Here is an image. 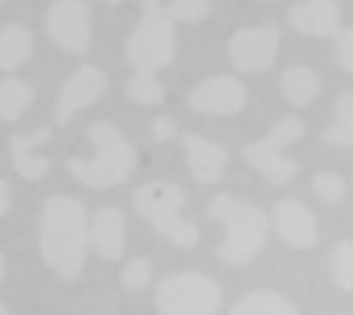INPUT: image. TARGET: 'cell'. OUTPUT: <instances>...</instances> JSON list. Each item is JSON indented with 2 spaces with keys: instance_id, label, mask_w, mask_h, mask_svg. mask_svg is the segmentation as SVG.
I'll use <instances>...</instances> for the list:
<instances>
[{
  "instance_id": "d6986e66",
  "label": "cell",
  "mask_w": 353,
  "mask_h": 315,
  "mask_svg": "<svg viewBox=\"0 0 353 315\" xmlns=\"http://www.w3.org/2000/svg\"><path fill=\"white\" fill-rule=\"evenodd\" d=\"M281 87H283L285 99L292 105L302 107L319 95L321 83H319L316 72L310 70L308 66H292L283 72Z\"/></svg>"
},
{
  "instance_id": "1f68e13d",
  "label": "cell",
  "mask_w": 353,
  "mask_h": 315,
  "mask_svg": "<svg viewBox=\"0 0 353 315\" xmlns=\"http://www.w3.org/2000/svg\"><path fill=\"white\" fill-rule=\"evenodd\" d=\"M0 315H10V312L6 309V305H2V303H0Z\"/></svg>"
},
{
  "instance_id": "83f0119b",
  "label": "cell",
  "mask_w": 353,
  "mask_h": 315,
  "mask_svg": "<svg viewBox=\"0 0 353 315\" xmlns=\"http://www.w3.org/2000/svg\"><path fill=\"white\" fill-rule=\"evenodd\" d=\"M337 58L341 66L352 72L353 70V33L352 29H339L337 33Z\"/></svg>"
},
{
  "instance_id": "4316f807",
  "label": "cell",
  "mask_w": 353,
  "mask_h": 315,
  "mask_svg": "<svg viewBox=\"0 0 353 315\" xmlns=\"http://www.w3.org/2000/svg\"><path fill=\"white\" fill-rule=\"evenodd\" d=\"M151 279H153V268H151V262L147 258H134V260H130L124 266L122 274H120V281L130 291H143V289H147L149 283H151Z\"/></svg>"
},
{
  "instance_id": "4dcf8cb0",
  "label": "cell",
  "mask_w": 353,
  "mask_h": 315,
  "mask_svg": "<svg viewBox=\"0 0 353 315\" xmlns=\"http://www.w3.org/2000/svg\"><path fill=\"white\" fill-rule=\"evenodd\" d=\"M4 272H6V264H4V258H2V254H0V283H2V279H4Z\"/></svg>"
},
{
  "instance_id": "f1b7e54d",
  "label": "cell",
  "mask_w": 353,
  "mask_h": 315,
  "mask_svg": "<svg viewBox=\"0 0 353 315\" xmlns=\"http://www.w3.org/2000/svg\"><path fill=\"white\" fill-rule=\"evenodd\" d=\"M174 134H176V124H174L170 118L159 116V118L153 122V138H155L157 142H165V140H170Z\"/></svg>"
},
{
  "instance_id": "7a4b0ae2",
  "label": "cell",
  "mask_w": 353,
  "mask_h": 315,
  "mask_svg": "<svg viewBox=\"0 0 353 315\" xmlns=\"http://www.w3.org/2000/svg\"><path fill=\"white\" fill-rule=\"evenodd\" d=\"M87 136L95 149V155L91 159H68L66 167L70 175L91 190H110L124 184L130 177L137 161V153L126 136L105 122L91 124Z\"/></svg>"
},
{
  "instance_id": "603a6c76",
  "label": "cell",
  "mask_w": 353,
  "mask_h": 315,
  "mask_svg": "<svg viewBox=\"0 0 353 315\" xmlns=\"http://www.w3.org/2000/svg\"><path fill=\"white\" fill-rule=\"evenodd\" d=\"M306 134V126L304 122L298 118V116H288L283 120H279L269 132L267 136L263 138L269 146L277 149V151H283L285 146L298 142L302 136Z\"/></svg>"
},
{
  "instance_id": "5b68a950",
  "label": "cell",
  "mask_w": 353,
  "mask_h": 315,
  "mask_svg": "<svg viewBox=\"0 0 353 315\" xmlns=\"http://www.w3.org/2000/svg\"><path fill=\"white\" fill-rule=\"evenodd\" d=\"M223 303L217 281L199 272H178L159 281L155 307L159 315H215Z\"/></svg>"
},
{
  "instance_id": "e0dca14e",
  "label": "cell",
  "mask_w": 353,
  "mask_h": 315,
  "mask_svg": "<svg viewBox=\"0 0 353 315\" xmlns=\"http://www.w3.org/2000/svg\"><path fill=\"white\" fill-rule=\"evenodd\" d=\"M33 52V39L27 29L19 25H8L0 31V68L17 70L21 68Z\"/></svg>"
},
{
  "instance_id": "5bb4252c",
  "label": "cell",
  "mask_w": 353,
  "mask_h": 315,
  "mask_svg": "<svg viewBox=\"0 0 353 315\" xmlns=\"http://www.w3.org/2000/svg\"><path fill=\"white\" fill-rule=\"evenodd\" d=\"M91 241L101 260H108V262L120 260L124 254V241H126L124 215L114 206L101 208L93 219Z\"/></svg>"
},
{
  "instance_id": "7402d4cb",
  "label": "cell",
  "mask_w": 353,
  "mask_h": 315,
  "mask_svg": "<svg viewBox=\"0 0 353 315\" xmlns=\"http://www.w3.org/2000/svg\"><path fill=\"white\" fill-rule=\"evenodd\" d=\"M126 95L141 105H159L163 101V87L153 74L137 72L126 85Z\"/></svg>"
},
{
  "instance_id": "7c38bea8",
  "label": "cell",
  "mask_w": 353,
  "mask_h": 315,
  "mask_svg": "<svg viewBox=\"0 0 353 315\" xmlns=\"http://www.w3.org/2000/svg\"><path fill=\"white\" fill-rule=\"evenodd\" d=\"M186 161L190 167V173L201 184H217L228 167V153L219 144L199 136V134H186L182 138Z\"/></svg>"
},
{
  "instance_id": "8992f818",
  "label": "cell",
  "mask_w": 353,
  "mask_h": 315,
  "mask_svg": "<svg viewBox=\"0 0 353 315\" xmlns=\"http://www.w3.org/2000/svg\"><path fill=\"white\" fill-rule=\"evenodd\" d=\"M176 52V35L172 21L159 0H143V19L132 31L126 54L139 72H155L168 66Z\"/></svg>"
},
{
  "instance_id": "f546056e",
  "label": "cell",
  "mask_w": 353,
  "mask_h": 315,
  "mask_svg": "<svg viewBox=\"0 0 353 315\" xmlns=\"http://www.w3.org/2000/svg\"><path fill=\"white\" fill-rule=\"evenodd\" d=\"M10 208V188L6 182L0 180V217H4Z\"/></svg>"
},
{
  "instance_id": "cb8c5ba5",
  "label": "cell",
  "mask_w": 353,
  "mask_h": 315,
  "mask_svg": "<svg viewBox=\"0 0 353 315\" xmlns=\"http://www.w3.org/2000/svg\"><path fill=\"white\" fill-rule=\"evenodd\" d=\"M331 268L337 287L353 291V246L352 241H339L331 254Z\"/></svg>"
},
{
  "instance_id": "836d02e7",
  "label": "cell",
  "mask_w": 353,
  "mask_h": 315,
  "mask_svg": "<svg viewBox=\"0 0 353 315\" xmlns=\"http://www.w3.org/2000/svg\"><path fill=\"white\" fill-rule=\"evenodd\" d=\"M0 2H2V0H0Z\"/></svg>"
},
{
  "instance_id": "8fae6325",
  "label": "cell",
  "mask_w": 353,
  "mask_h": 315,
  "mask_svg": "<svg viewBox=\"0 0 353 315\" xmlns=\"http://www.w3.org/2000/svg\"><path fill=\"white\" fill-rule=\"evenodd\" d=\"M273 225L283 243L294 250H310L319 243L316 217L298 200H281L275 206Z\"/></svg>"
},
{
  "instance_id": "30bf717a",
  "label": "cell",
  "mask_w": 353,
  "mask_h": 315,
  "mask_svg": "<svg viewBox=\"0 0 353 315\" xmlns=\"http://www.w3.org/2000/svg\"><path fill=\"white\" fill-rule=\"evenodd\" d=\"M105 74L97 66H81L60 89L56 105H54V118L58 124H66L72 113L79 109L89 107L97 101L101 91L105 89Z\"/></svg>"
},
{
  "instance_id": "2e32d148",
  "label": "cell",
  "mask_w": 353,
  "mask_h": 315,
  "mask_svg": "<svg viewBox=\"0 0 353 315\" xmlns=\"http://www.w3.org/2000/svg\"><path fill=\"white\" fill-rule=\"evenodd\" d=\"M50 136H52V134H50L48 128H39V130H35L33 134H27V136H23V134L10 136L12 165H14V169H17V173H19L21 177H25V180H29V182H37V180H41V177L48 173V169H50L48 159L35 155L33 151H35L39 144L48 142Z\"/></svg>"
},
{
  "instance_id": "d4e9b609",
  "label": "cell",
  "mask_w": 353,
  "mask_h": 315,
  "mask_svg": "<svg viewBox=\"0 0 353 315\" xmlns=\"http://www.w3.org/2000/svg\"><path fill=\"white\" fill-rule=\"evenodd\" d=\"M312 188L319 200L327 204H339L347 196V182L339 173H333V171L316 173L312 180Z\"/></svg>"
},
{
  "instance_id": "d6a6232c",
  "label": "cell",
  "mask_w": 353,
  "mask_h": 315,
  "mask_svg": "<svg viewBox=\"0 0 353 315\" xmlns=\"http://www.w3.org/2000/svg\"><path fill=\"white\" fill-rule=\"evenodd\" d=\"M108 2H118V0H108Z\"/></svg>"
},
{
  "instance_id": "ba28073f",
  "label": "cell",
  "mask_w": 353,
  "mask_h": 315,
  "mask_svg": "<svg viewBox=\"0 0 353 315\" xmlns=\"http://www.w3.org/2000/svg\"><path fill=\"white\" fill-rule=\"evenodd\" d=\"M279 50V33L273 27L238 31L230 41V56L238 70L261 72L269 68Z\"/></svg>"
},
{
  "instance_id": "484cf974",
  "label": "cell",
  "mask_w": 353,
  "mask_h": 315,
  "mask_svg": "<svg viewBox=\"0 0 353 315\" xmlns=\"http://www.w3.org/2000/svg\"><path fill=\"white\" fill-rule=\"evenodd\" d=\"M211 2L209 0H172L165 10L168 19H176L182 23H201L209 14Z\"/></svg>"
},
{
  "instance_id": "9a60e30c",
  "label": "cell",
  "mask_w": 353,
  "mask_h": 315,
  "mask_svg": "<svg viewBox=\"0 0 353 315\" xmlns=\"http://www.w3.org/2000/svg\"><path fill=\"white\" fill-rule=\"evenodd\" d=\"M242 155L250 167H254L265 180H269L271 184H277V186L290 184L300 171V167L292 159H288L281 151L269 146L265 140L248 142L242 149Z\"/></svg>"
},
{
  "instance_id": "44dd1931",
  "label": "cell",
  "mask_w": 353,
  "mask_h": 315,
  "mask_svg": "<svg viewBox=\"0 0 353 315\" xmlns=\"http://www.w3.org/2000/svg\"><path fill=\"white\" fill-rule=\"evenodd\" d=\"M327 144L333 146H352L353 144V95L345 91L335 103V122L323 134Z\"/></svg>"
},
{
  "instance_id": "9c48e42d",
  "label": "cell",
  "mask_w": 353,
  "mask_h": 315,
  "mask_svg": "<svg viewBox=\"0 0 353 315\" xmlns=\"http://www.w3.org/2000/svg\"><path fill=\"white\" fill-rule=\"evenodd\" d=\"M188 103L201 113L230 116L246 105V89L234 76H213L192 89Z\"/></svg>"
},
{
  "instance_id": "3957f363",
  "label": "cell",
  "mask_w": 353,
  "mask_h": 315,
  "mask_svg": "<svg viewBox=\"0 0 353 315\" xmlns=\"http://www.w3.org/2000/svg\"><path fill=\"white\" fill-rule=\"evenodd\" d=\"M209 215L225 227V239L215 252L219 262L242 266L259 256L269 235V219L259 206L230 194H217Z\"/></svg>"
},
{
  "instance_id": "ffe728a7",
  "label": "cell",
  "mask_w": 353,
  "mask_h": 315,
  "mask_svg": "<svg viewBox=\"0 0 353 315\" xmlns=\"http://www.w3.org/2000/svg\"><path fill=\"white\" fill-rule=\"evenodd\" d=\"M35 93L33 89L19 78H6L0 83V120L14 122L31 105Z\"/></svg>"
},
{
  "instance_id": "ac0fdd59",
  "label": "cell",
  "mask_w": 353,
  "mask_h": 315,
  "mask_svg": "<svg viewBox=\"0 0 353 315\" xmlns=\"http://www.w3.org/2000/svg\"><path fill=\"white\" fill-rule=\"evenodd\" d=\"M230 315H300L292 301L275 291H252L242 297Z\"/></svg>"
},
{
  "instance_id": "277c9868",
  "label": "cell",
  "mask_w": 353,
  "mask_h": 315,
  "mask_svg": "<svg viewBox=\"0 0 353 315\" xmlns=\"http://www.w3.org/2000/svg\"><path fill=\"white\" fill-rule=\"evenodd\" d=\"M186 204V192L172 182H149L134 190V213L145 219L155 233L165 237L172 246L192 250L199 243V229L188 223L180 208Z\"/></svg>"
},
{
  "instance_id": "6da1fadb",
  "label": "cell",
  "mask_w": 353,
  "mask_h": 315,
  "mask_svg": "<svg viewBox=\"0 0 353 315\" xmlns=\"http://www.w3.org/2000/svg\"><path fill=\"white\" fill-rule=\"evenodd\" d=\"M89 250V219L85 206L70 196H52L39 219V254L46 266L64 281H77Z\"/></svg>"
},
{
  "instance_id": "4fadbf2b",
  "label": "cell",
  "mask_w": 353,
  "mask_h": 315,
  "mask_svg": "<svg viewBox=\"0 0 353 315\" xmlns=\"http://www.w3.org/2000/svg\"><path fill=\"white\" fill-rule=\"evenodd\" d=\"M290 25L304 35H337L341 29V12L335 0H306L292 6Z\"/></svg>"
},
{
  "instance_id": "52a82bcc",
  "label": "cell",
  "mask_w": 353,
  "mask_h": 315,
  "mask_svg": "<svg viewBox=\"0 0 353 315\" xmlns=\"http://www.w3.org/2000/svg\"><path fill=\"white\" fill-rule=\"evenodd\" d=\"M52 39L68 52L83 54L91 43L89 8L81 0H56L48 14Z\"/></svg>"
}]
</instances>
